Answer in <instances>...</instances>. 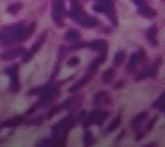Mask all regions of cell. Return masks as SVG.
Here are the masks:
<instances>
[{"mask_svg": "<svg viewBox=\"0 0 165 147\" xmlns=\"http://www.w3.org/2000/svg\"><path fill=\"white\" fill-rule=\"evenodd\" d=\"M18 64H15L13 66L5 70V73L9 74L11 77V90L14 92H17L20 89L19 79H18Z\"/></svg>", "mask_w": 165, "mask_h": 147, "instance_id": "obj_1", "label": "cell"}, {"mask_svg": "<svg viewBox=\"0 0 165 147\" xmlns=\"http://www.w3.org/2000/svg\"><path fill=\"white\" fill-rule=\"evenodd\" d=\"M64 12V2L63 0H59L57 1L53 6V20L58 23H61V16Z\"/></svg>", "mask_w": 165, "mask_h": 147, "instance_id": "obj_2", "label": "cell"}, {"mask_svg": "<svg viewBox=\"0 0 165 147\" xmlns=\"http://www.w3.org/2000/svg\"><path fill=\"white\" fill-rule=\"evenodd\" d=\"M24 51V48L22 47H16L12 50H10V51H7L5 52H4L2 55H1V58L4 60H12V58H15L16 57H18L21 53H22Z\"/></svg>", "mask_w": 165, "mask_h": 147, "instance_id": "obj_3", "label": "cell"}, {"mask_svg": "<svg viewBox=\"0 0 165 147\" xmlns=\"http://www.w3.org/2000/svg\"><path fill=\"white\" fill-rule=\"evenodd\" d=\"M89 47L93 50L105 52L108 49V42L104 40H97L89 43Z\"/></svg>", "mask_w": 165, "mask_h": 147, "instance_id": "obj_4", "label": "cell"}, {"mask_svg": "<svg viewBox=\"0 0 165 147\" xmlns=\"http://www.w3.org/2000/svg\"><path fill=\"white\" fill-rule=\"evenodd\" d=\"M90 79V76L89 75H86V76H84L83 77H82L78 83H76L74 85H72L71 88H70V90H69V91L70 92H76V91H79L81 88L85 84V83H88V81Z\"/></svg>", "mask_w": 165, "mask_h": 147, "instance_id": "obj_5", "label": "cell"}, {"mask_svg": "<svg viewBox=\"0 0 165 147\" xmlns=\"http://www.w3.org/2000/svg\"><path fill=\"white\" fill-rule=\"evenodd\" d=\"M110 102V97L108 96V95L104 91H101L100 93H98L94 99V103L96 105H99L101 103H107L108 104Z\"/></svg>", "mask_w": 165, "mask_h": 147, "instance_id": "obj_6", "label": "cell"}, {"mask_svg": "<svg viewBox=\"0 0 165 147\" xmlns=\"http://www.w3.org/2000/svg\"><path fill=\"white\" fill-rule=\"evenodd\" d=\"M106 60V54H103L100 57H98L96 60H95L89 66V71L91 72V73H94L99 67V66H100L102 63H103L104 61Z\"/></svg>", "mask_w": 165, "mask_h": 147, "instance_id": "obj_7", "label": "cell"}, {"mask_svg": "<svg viewBox=\"0 0 165 147\" xmlns=\"http://www.w3.org/2000/svg\"><path fill=\"white\" fill-rule=\"evenodd\" d=\"M147 112H142L140 113L138 116H136L134 120L131 122V125H133V127L134 129H137L139 127V126L142 124V122L145 120V118L147 117Z\"/></svg>", "mask_w": 165, "mask_h": 147, "instance_id": "obj_8", "label": "cell"}, {"mask_svg": "<svg viewBox=\"0 0 165 147\" xmlns=\"http://www.w3.org/2000/svg\"><path fill=\"white\" fill-rule=\"evenodd\" d=\"M22 121V117L17 116L14 119H11V120H9V121L3 122L1 125V127H14L18 126Z\"/></svg>", "mask_w": 165, "mask_h": 147, "instance_id": "obj_9", "label": "cell"}, {"mask_svg": "<svg viewBox=\"0 0 165 147\" xmlns=\"http://www.w3.org/2000/svg\"><path fill=\"white\" fill-rule=\"evenodd\" d=\"M115 76V72L114 69L110 68V69H108L103 74V82L105 83V84H108L110 82H112V80L114 79Z\"/></svg>", "mask_w": 165, "mask_h": 147, "instance_id": "obj_10", "label": "cell"}, {"mask_svg": "<svg viewBox=\"0 0 165 147\" xmlns=\"http://www.w3.org/2000/svg\"><path fill=\"white\" fill-rule=\"evenodd\" d=\"M139 13H140L141 15H143V16H149V17L154 16L156 15V12L154 10H152V9H151L150 7H148L146 5L140 7V9H139Z\"/></svg>", "mask_w": 165, "mask_h": 147, "instance_id": "obj_11", "label": "cell"}, {"mask_svg": "<svg viewBox=\"0 0 165 147\" xmlns=\"http://www.w3.org/2000/svg\"><path fill=\"white\" fill-rule=\"evenodd\" d=\"M120 122H121V115L116 116L115 118L114 119V121L109 124L108 131V132H114V130H116L119 127V126L120 125Z\"/></svg>", "mask_w": 165, "mask_h": 147, "instance_id": "obj_12", "label": "cell"}, {"mask_svg": "<svg viewBox=\"0 0 165 147\" xmlns=\"http://www.w3.org/2000/svg\"><path fill=\"white\" fill-rule=\"evenodd\" d=\"M156 33H157V29L156 27H152L149 29L148 31V34H147V36H148V39L151 41V43H153L154 45H156L157 44V41L156 39Z\"/></svg>", "mask_w": 165, "mask_h": 147, "instance_id": "obj_13", "label": "cell"}, {"mask_svg": "<svg viewBox=\"0 0 165 147\" xmlns=\"http://www.w3.org/2000/svg\"><path fill=\"white\" fill-rule=\"evenodd\" d=\"M153 108H157L162 112H164V108H165V106H164V93H162L161 95V96L154 102Z\"/></svg>", "mask_w": 165, "mask_h": 147, "instance_id": "obj_14", "label": "cell"}, {"mask_svg": "<svg viewBox=\"0 0 165 147\" xmlns=\"http://www.w3.org/2000/svg\"><path fill=\"white\" fill-rule=\"evenodd\" d=\"M137 62H138V57L135 53H133L131 55V58H130V61H129V64H128V70L130 72H133L136 69V65H137Z\"/></svg>", "mask_w": 165, "mask_h": 147, "instance_id": "obj_15", "label": "cell"}, {"mask_svg": "<svg viewBox=\"0 0 165 147\" xmlns=\"http://www.w3.org/2000/svg\"><path fill=\"white\" fill-rule=\"evenodd\" d=\"M65 37H66V39L69 41H77L80 38V34L78 31L72 29V30L67 32V34L65 35Z\"/></svg>", "mask_w": 165, "mask_h": 147, "instance_id": "obj_16", "label": "cell"}, {"mask_svg": "<svg viewBox=\"0 0 165 147\" xmlns=\"http://www.w3.org/2000/svg\"><path fill=\"white\" fill-rule=\"evenodd\" d=\"M125 56H126V53L124 51H120L118 52L116 54H115V57H114V64L116 66H120L122 64V62L124 61L125 60Z\"/></svg>", "mask_w": 165, "mask_h": 147, "instance_id": "obj_17", "label": "cell"}, {"mask_svg": "<svg viewBox=\"0 0 165 147\" xmlns=\"http://www.w3.org/2000/svg\"><path fill=\"white\" fill-rule=\"evenodd\" d=\"M64 105H58L56 107H54L53 109L50 110V112L48 113V118H51V117H53L55 114H57L59 111H60L62 108H63Z\"/></svg>", "mask_w": 165, "mask_h": 147, "instance_id": "obj_18", "label": "cell"}, {"mask_svg": "<svg viewBox=\"0 0 165 147\" xmlns=\"http://www.w3.org/2000/svg\"><path fill=\"white\" fill-rule=\"evenodd\" d=\"M44 40H45V36H42V39L41 38L34 46H33V47H32V52H37V50L41 47V46L42 45V43H43V41H44Z\"/></svg>", "mask_w": 165, "mask_h": 147, "instance_id": "obj_19", "label": "cell"}, {"mask_svg": "<svg viewBox=\"0 0 165 147\" xmlns=\"http://www.w3.org/2000/svg\"><path fill=\"white\" fill-rule=\"evenodd\" d=\"M33 52L31 50L30 51H28V52H25V54L23 55V57H22V62L23 63H27V62H28L31 58H32V56H33Z\"/></svg>", "mask_w": 165, "mask_h": 147, "instance_id": "obj_20", "label": "cell"}, {"mask_svg": "<svg viewBox=\"0 0 165 147\" xmlns=\"http://www.w3.org/2000/svg\"><path fill=\"white\" fill-rule=\"evenodd\" d=\"M93 140V137L90 132H87L84 135V142L86 145H90L91 144V141Z\"/></svg>", "mask_w": 165, "mask_h": 147, "instance_id": "obj_21", "label": "cell"}, {"mask_svg": "<svg viewBox=\"0 0 165 147\" xmlns=\"http://www.w3.org/2000/svg\"><path fill=\"white\" fill-rule=\"evenodd\" d=\"M79 63V58L78 57H72L71 60L67 62V65L69 66H75Z\"/></svg>", "mask_w": 165, "mask_h": 147, "instance_id": "obj_22", "label": "cell"}, {"mask_svg": "<svg viewBox=\"0 0 165 147\" xmlns=\"http://www.w3.org/2000/svg\"><path fill=\"white\" fill-rule=\"evenodd\" d=\"M22 7V5H20V4H15V5H11L9 8H8V10L9 11H11V12H14V13H16V12H17L19 10H20V8Z\"/></svg>", "mask_w": 165, "mask_h": 147, "instance_id": "obj_23", "label": "cell"}, {"mask_svg": "<svg viewBox=\"0 0 165 147\" xmlns=\"http://www.w3.org/2000/svg\"><path fill=\"white\" fill-rule=\"evenodd\" d=\"M157 119H158V116L156 115V116H155L154 118L149 122V124H148V126H147V130H148V131H150V130L152 129V127H153V126H154V124L156 123V121Z\"/></svg>", "mask_w": 165, "mask_h": 147, "instance_id": "obj_24", "label": "cell"}, {"mask_svg": "<svg viewBox=\"0 0 165 147\" xmlns=\"http://www.w3.org/2000/svg\"><path fill=\"white\" fill-rule=\"evenodd\" d=\"M83 47H85V43H78V44L73 45L72 47V49H78V48H81Z\"/></svg>", "mask_w": 165, "mask_h": 147, "instance_id": "obj_25", "label": "cell"}, {"mask_svg": "<svg viewBox=\"0 0 165 147\" xmlns=\"http://www.w3.org/2000/svg\"><path fill=\"white\" fill-rule=\"evenodd\" d=\"M134 2H135V4L138 5L139 7L145 5V0H134Z\"/></svg>", "mask_w": 165, "mask_h": 147, "instance_id": "obj_26", "label": "cell"}, {"mask_svg": "<svg viewBox=\"0 0 165 147\" xmlns=\"http://www.w3.org/2000/svg\"><path fill=\"white\" fill-rule=\"evenodd\" d=\"M35 108H36V107H35V105H34V107H32L28 111H27V114H31L35 110Z\"/></svg>", "mask_w": 165, "mask_h": 147, "instance_id": "obj_27", "label": "cell"}, {"mask_svg": "<svg viewBox=\"0 0 165 147\" xmlns=\"http://www.w3.org/2000/svg\"><path fill=\"white\" fill-rule=\"evenodd\" d=\"M125 133H126V131H122V132L120 133V135L119 136V138H116V140H119V139H120V138H121L123 136H125Z\"/></svg>", "mask_w": 165, "mask_h": 147, "instance_id": "obj_28", "label": "cell"}]
</instances>
